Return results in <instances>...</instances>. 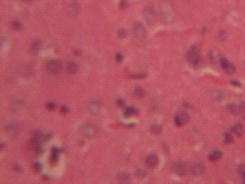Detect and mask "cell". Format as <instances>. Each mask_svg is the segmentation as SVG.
Listing matches in <instances>:
<instances>
[{"label": "cell", "instance_id": "cell-4", "mask_svg": "<svg viewBox=\"0 0 245 184\" xmlns=\"http://www.w3.org/2000/svg\"><path fill=\"white\" fill-rule=\"evenodd\" d=\"M82 135H84L85 138H94L96 135H97L96 126L94 124H90V123L84 124V127H82Z\"/></svg>", "mask_w": 245, "mask_h": 184}, {"label": "cell", "instance_id": "cell-2", "mask_svg": "<svg viewBox=\"0 0 245 184\" xmlns=\"http://www.w3.org/2000/svg\"><path fill=\"white\" fill-rule=\"evenodd\" d=\"M187 60L190 61L193 66H198L199 64V49L198 47H191L187 53Z\"/></svg>", "mask_w": 245, "mask_h": 184}, {"label": "cell", "instance_id": "cell-30", "mask_svg": "<svg viewBox=\"0 0 245 184\" xmlns=\"http://www.w3.org/2000/svg\"><path fill=\"white\" fill-rule=\"evenodd\" d=\"M12 27H14L15 30H20V28H21V24L18 23V21H14V23H12Z\"/></svg>", "mask_w": 245, "mask_h": 184}, {"label": "cell", "instance_id": "cell-10", "mask_svg": "<svg viewBox=\"0 0 245 184\" xmlns=\"http://www.w3.org/2000/svg\"><path fill=\"white\" fill-rule=\"evenodd\" d=\"M190 171H191L193 175H202V174L205 172V168L200 162H193L191 166H190Z\"/></svg>", "mask_w": 245, "mask_h": 184}, {"label": "cell", "instance_id": "cell-31", "mask_svg": "<svg viewBox=\"0 0 245 184\" xmlns=\"http://www.w3.org/2000/svg\"><path fill=\"white\" fill-rule=\"evenodd\" d=\"M239 171H241V175H242V180H244V183H245V166H241V168H239Z\"/></svg>", "mask_w": 245, "mask_h": 184}, {"label": "cell", "instance_id": "cell-24", "mask_svg": "<svg viewBox=\"0 0 245 184\" xmlns=\"http://www.w3.org/2000/svg\"><path fill=\"white\" fill-rule=\"evenodd\" d=\"M133 95L136 96V97H143L145 91H143L142 87H136V89H135V93H133Z\"/></svg>", "mask_w": 245, "mask_h": 184}, {"label": "cell", "instance_id": "cell-7", "mask_svg": "<svg viewBox=\"0 0 245 184\" xmlns=\"http://www.w3.org/2000/svg\"><path fill=\"white\" fill-rule=\"evenodd\" d=\"M162 17H163L164 21H170L173 18V9L170 8L169 3H164L163 8H162Z\"/></svg>", "mask_w": 245, "mask_h": 184}, {"label": "cell", "instance_id": "cell-36", "mask_svg": "<svg viewBox=\"0 0 245 184\" xmlns=\"http://www.w3.org/2000/svg\"><path fill=\"white\" fill-rule=\"evenodd\" d=\"M244 117H245V115H244Z\"/></svg>", "mask_w": 245, "mask_h": 184}, {"label": "cell", "instance_id": "cell-13", "mask_svg": "<svg viewBox=\"0 0 245 184\" xmlns=\"http://www.w3.org/2000/svg\"><path fill=\"white\" fill-rule=\"evenodd\" d=\"M172 172H175L177 175H184V174H185V165L181 163V162L173 163L172 165Z\"/></svg>", "mask_w": 245, "mask_h": 184}, {"label": "cell", "instance_id": "cell-34", "mask_svg": "<svg viewBox=\"0 0 245 184\" xmlns=\"http://www.w3.org/2000/svg\"><path fill=\"white\" fill-rule=\"evenodd\" d=\"M34 169H36V171H39V169H41V165H39V163H36V165H34Z\"/></svg>", "mask_w": 245, "mask_h": 184}, {"label": "cell", "instance_id": "cell-5", "mask_svg": "<svg viewBox=\"0 0 245 184\" xmlns=\"http://www.w3.org/2000/svg\"><path fill=\"white\" fill-rule=\"evenodd\" d=\"M47 70L49 74H58L61 70V63L58 60H49L47 63Z\"/></svg>", "mask_w": 245, "mask_h": 184}, {"label": "cell", "instance_id": "cell-23", "mask_svg": "<svg viewBox=\"0 0 245 184\" xmlns=\"http://www.w3.org/2000/svg\"><path fill=\"white\" fill-rule=\"evenodd\" d=\"M218 159H221V151H212L211 154H209V160H218Z\"/></svg>", "mask_w": 245, "mask_h": 184}, {"label": "cell", "instance_id": "cell-15", "mask_svg": "<svg viewBox=\"0 0 245 184\" xmlns=\"http://www.w3.org/2000/svg\"><path fill=\"white\" fill-rule=\"evenodd\" d=\"M220 64H221V68L224 69L227 74H233V72H235V66L230 64V63L226 60V59H223V57H221V60H220Z\"/></svg>", "mask_w": 245, "mask_h": 184}, {"label": "cell", "instance_id": "cell-6", "mask_svg": "<svg viewBox=\"0 0 245 184\" xmlns=\"http://www.w3.org/2000/svg\"><path fill=\"white\" fill-rule=\"evenodd\" d=\"M5 133H6L9 138H15L18 135V126L15 123H8L5 124Z\"/></svg>", "mask_w": 245, "mask_h": 184}, {"label": "cell", "instance_id": "cell-26", "mask_svg": "<svg viewBox=\"0 0 245 184\" xmlns=\"http://www.w3.org/2000/svg\"><path fill=\"white\" fill-rule=\"evenodd\" d=\"M151 132L157 135V133H160V132H162V127H160V126H157V124H154V126L151 127Z\"/></svg>", "mask_w": 245, "mask_h": 184}, {"label": "cell", "instance_id": "cell-22", "mask_svg": "<svg viewBox=\"0 0 245 184\" xmlns=\"http://www.w3.org/2000/svg\"><path fill=\"white\" fill-rule=\"evenodd\" d=\"M41 47H42V42L41 41H34L33 43H32V51H33L34 54H36V53L41 49Z\"/></svg>", "mask_w": 245, "mask_h": 184}, {"label": "cell", "instance_id": "cell-8", "mask_svg": "<svg viewBox=\"0 0 245 184\" xmlns=\"http://www.w3.org/2000/svg\"><path fill=\"white\" fill-rule=\"evenodd\" d=\"M227 109L233 112V114H241L245 111V103L244 102H238V103H229L227 105Z\"/></svg>", "mask_w": 245, "mask_h": 184}, {"label": "cell", "instance_id": "cell-1", "mask_svg": "<svg viewBox=\"0 0 245 184\" xmlns=\"http://www.w3.org/2000/svg\"><path fill=\"white\" fill-rule=\"evenodd\" d=\"M133 36L136 38L138 41H142V39H145L147 32H145V27H143L141 23H135V24H133Z\"/></svg>", "mask_w": 245, "mask_h": 184}, {"label": "cell", "instance_id": "cell-25", "mask_svg": "<svg viewBox=\"0 0 245 184\" xmlns=\"http://www.w3.org/2000/svg\"><path fill=\"white\" fill-rule=\"evenodd\" d=\"M21 106H22V100H21V99H18V102H17V99H14V100H12V108L14 109H20Z\"/></svg>", "mask_w": 245, "mask_h": 184}, {"label": "cell", "instance_id": "cell-19", "mask_svg": "<svg viewBox=\"0 0 245 184\" xmlns=\"http://www.w3.org/2000/svg\"><path fill=\"white\" fill-rule=\"evenodd\" d=\"M66 70H68L69 74H72V75H73V74L78 72V64H76L75 61H69L68 64H66Z\"/></svg>", "mask_w": 245, "mask_h": 184}, {"label": "cell", "instance_id": "cell-17", "mask_svg": "<svg viewBox=\"0 0 245 184\" xmlns=\"http://www.w3.org/2000/svg\"><path fill=\"white\" fill-rule=\"evenodd\" d=\"M232 132H233L236 136H242V133H244V126H242L241 123H236V124L232 127Z\"/></svg>", "mask_w": 245, "mask_h": 184}, {"label": "cell", "instance_id": "cell-35", "mask_svg": "<svg viewBox=\"0 0 245 184\" xmlns=\"http://www.w3.org/2000/svg\"><path fill=\"white\" fill-rule=\"evenodd\" d=\"M61 112H63V114H66V112H68V108H64V106H63V108H61Z\"/></svg>", "mask_w": 245, "mask_h": 184}, {"label": "cell", "instance_id": "cell-14", "mask_svg": "<svg viewBox=\"0 0 245 184\" xmlns=\"http://www.w3.org/2000/svg\"><path fill=\"white\" fill-rule=\"evenodd\" d=\"M88 109H90L91 114H99L100 109H102V103L97 102V100H93V102L88 103Z\"/></svg>", "mask_w": 245, "mask_h": 184}, {"label": "cell", "instance_id": "cell-18", "mask_svg": "<svg viewBox=\"0 0 245 184\" xmlns=\"http://www.w3.org/2000/svg\"><path fill=\"white\" fill-rule=\"evenodd\" d=\"M209 59H211L212 63H220V60H221V55H220V53H218L217 49H212L211 53H209Z\"/></svg>", "mask_w": 245, "mask_h": 184}, {"label": "cell", "instance_id": "cell-28", "mask_svg": "<svg viewBox=\"0 0 245 184\" xmlns=\"http://www.w3.org/2000/svg\"><path fill=\"white\" fill-rule=\"evenodd\" d=\"M136 177L143 178V177H145V171H143V169H138L136 171Z\"/></svg>", "mask_w": 245, "mask_h": 184}, {"label": "cell", "instance_id": "cell-12", "mask_svg": "<svg viewBox=\"0 0 245 184\" xmlns=\"http://www.w3.org/2000/svg\"><path fill=\"white\" fill-rule=\"evenodd\" d=\"M187 121H188V114H187V112H178L177 115H175V123H177V126H184Z\"/></svg>", "mask_w": 245, "mask_h": 184}, {"label": "cell", "instance_id": "cell-20", "mask_svg": "<svg viewBox=\"0 0 245 184\" xmlns=\"http://www.w3.org/2000/svg\"><path fill=\"white\" fill-rule=\"evenodd\" d=\"M124 115H126V117L138 115V109H136V108H132V106H129V108L124 109Z\"/></svg>", "mask_w": 245, "mask_h": 184}, {"label": "cell", "instance_id": "cell-27", "mask_svg": "<svg viewBox=\"0 0 245 184\" xmlns=\"http://www.w3.org/2000/svg\"><path fill=\"white\" fill-rule=\"evenodd\" d=\"M232 141H233L232 135H230V133H226V135H224V142H226V144H230Z\"/></svg>", "mask_w": 245, "mask_h": 184}, {"label": "cell", "instance_id": "cell-32", "mask_svg": "<svg viewBox=\"0 0 245 184\" xmlns=\"http://www.w3.org/2000/svg\"><path fill=\"white\" fill-rule=\"evenodd\" d=\"M126 6H127V2H126V0H121V2H120V8H121V9H124Z\"/></svg>", "mask_w": 245, "mask_h": 184}, {"label": "cell", "instance_id": "cell-33", "mask_svg": "<svg viewBox=\"0 0 245 184\" xmlns=\"http://www.w3.org/2000/svg\"><path fill=\"white\" fill-rule=\"evenodd\" d=\"M47 106H48L49 109H52V108H55V103H48Z\"/></svg>", "mask_w": 245, "mask_h": 184}, {"label": "cell", "instance_id": "cell-29", "mask_svg": "<svg viewBox=\"0 0 245 184\" xmlns=\"http://www.w3.org/2000/svg\"><path fill=\"white\" fill-rule=\"evenodd\" d=\"M126 34H127V32H126L124 28H120V30H118V36H120V38H124Z\"/></svg>", "mask_w": 245, "mask_h": 184}, {"label": "cell", "instance_id": "cell-21", "mask_svg": "<svg viewBox=\"0 0 245 184\" xmlns=\"http://www.w3.org/2000/svg\"><path fill=\"white\" fill-rule=\"evenodd\" d=\"M117 180H118L120 183H127V181L130 180V177L126 174V172H120V174H118V177H117Z\"/></svg>", "mask_w": 245, "mask_h": 184}, {"label": "cell", "instance_id": "cell-3", "mask_svg": "<svg viewBox=\"0 0 245 184\" xmlns=\"http://www.w3.org/2000/svg\"><path fill=\"white\" fill-rule=\"evenodd\" d=\"M17 72H18V75L24 76V78H28V76H32L33 74V68L27 64V63H21L20 66L17 68Z\"/></svg>", "mask_w": 245, "mask_h": 184}, {"label": "cell", "instance_id": "cell-16", "mask_svg": "<svg viewBox=\"0 0 245 184\" xmlns=\"http://www.w3.org/2000/svg\"><path fill=\"white\" fill-rule=\"evenodd\" d=\"M145 163L148 165L150 168H156L157 163H158V159H157L156 154H150V156H147V159H145Z\"/></svg>", "mask_w": 245, "mask_h": 184}, {"label": "cell", "instance_id": "cell-11", "mask_svg": "<svg viewBox=\"0 0 245 184\" xmlns=\"http://www.w3.org/2000/svg\"><path fill=\"white\" fill-rule=\"evenodd\" d=\"M143 17L150 21V23H154V20H156L154 8H152V6H147V8H145V9H143Z\"/></svg>", "mask_w": 245, "mask_h": 184}, {"label": "cell", "instance_id": "cell-9", "mask_svg": "<svg viewBox=\"0 0 245 184\" xmlns=\"http://www.w3.org/2000/svg\"><path fill=\"white\" fill-rule=\"evenodd\" d=\"M66 12H68L69 17H76L78 12H79V5H78V2H70L68 6H66Z\"/></svg>", "mask_w": 245, "mask_h": 184}]
</instances>
